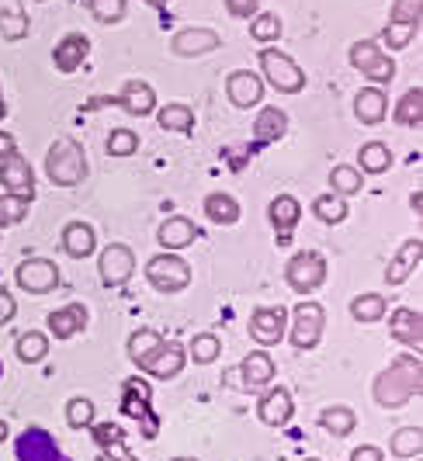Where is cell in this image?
<instances>
[{
	"label": "cell",
	"mask_w": 423,
	"mask_h": 461,
	"mask_svg": "<svg viewBox=\"0 0 423 461\" xmlns=\"http://www.w3.org/2000/svg\"><path fill=\"white\" fill-rule=\"evenodd\" d=\"M385 312H389V302H385V295H378V292L357 295V299L351 302V316L357 323H378Z\"/></svg>",
	"instance_id": "obj_35"
},
{
	"label": "cell",
	"mask_w": 423,
	"mask_h": 461,
	"mask_svg": "<svg viewBox=\"0 0 423 461\" xmlns=\"http://www.w3.org/2000/svg\"><path fill=\"white\" fill-rule=\"evenodd\" d=\"M46 177L56 187H76L87 177V153L70 136H59L46 153Z\"/></svg>",
	"instance_id": "obj_2"
},
{
	"label": "cell",
	"mask_w": 423,
	"mask_h": 461,
	"mask_svg": "<svg viewBox=\"0 0 423 461\" xmlns=\"http://www.w3.org/2000/svg\"><path fill=\"white\" fill-rule=\"evenodd\" d=\"M260 7V0H226V11L233 18H254Z\"/></svg>",
	"instance_id": "obj_48"
},
{
	"label": "cell",
	"mask_w": 423,
	"mask_h": 461,
	"mask_svg": "<svg viewBox=\"0 0 423 461\" xmlns=\"http://www.w3.org/2000/svg\"><path fill=\"white\" fill-rule=\"evenodd\" d=\"M174 461H194V458H174Z\"/></svg>",
	"instance_id": "obj_57"
},
{
	"label": "cell",
	"mask_w": 423,
	"mask_h": 461,
	"mask_svg": "<svg viewBox=\"0 0 423 461\" xmlns=\"http://www.w3.org/2000/svg\"><path fill=\"white\" fill-rule=\"evenodd\" d=\"M205 215L215 226H233V222H239V202L226 191H215L205 198Z\"/></svg>",
	"instance_id": "obj_30"
},
{
	"label": "cell",
	"mask_w": 423,
	"mask_h": 461,
	"mask_svg": "<svg viewBox=\"0 0 423 461\" xmlns=\"http://www.w3.org/2000/svg\"><path fill=\"white\" fill-rule=\"evenodd\" d=\"M250 35L257 39L260 46H267V42L282 39V18H278V14H271V11H260V14H254V22H250Z\"/></svg>",
	"instance_id": "obj_44"
},
{
	"label": "cell",
	"mask_w": 423,
	"mask_h": 461,
	"mask_svg": "<svg viewBox=\"0 0 423 461\" xmlns=\"http://www.w3.org/2000/svg\"><path fill=\"white\" fill-rule=\"evenodd\" d=\"M97 247V232L87 226V222H70L67 230H63V250L73 257V260H84V257H91Z\"/></svg>",
	"instance_id": "obj_29"
},
{
	"label": "cell",
	"mask_w": 423,
	"mask_h": 461,
	"mask_svg": "<svg viewBox=\"0 0 423 461\" xmlns=\"http://www.w3.org/2000/svg\"><path fill=\"white\" fill-rule=\"evenodd\" d=\"M0 187H7L11 194H28V198H35V174H32V163L24 160L18 149L0 160Z\"/></svg>",
	"instance_id": "obj_17"
},
{
	"label": "cell",
	"mask_w": 423,
	"mask_h": 461,
	"mask_svg": "<svg viewBox=\"0 0 423 461\" xmlns=\"http://www.w3.org/2000/svg\"><path fill=\"white\" fill-rule=\"evenodd\" d=\"M392 118H396V125H402V129H420L423 122V91L420 87H410V91L400 97V104H396V112H392Z\"/></svg>",
	"instance_id": "obj_31"
},
{
	"label": "cell",
	"mask_w": 423,
	"mask_h": 461,
	"mask_svg": "<svg viewBox=\"0 0 423 461\" xmlns=\"http://www.w3.org/2000/svg\"><path fill=\"white\" fill-rule=\"evenodd\" d=\"M7 115V108H4V91H0V118Z\"/></svg>",
	"instance_id": "obj_55"
},
{
	"label": "cell",
	"mask_w": 423,
	"mask_h": 461,
	"mask_svg": "<svg viewBox=\"0 0 423 461\" xmlns=\"http://www.w3.org/2000/svg\"><path fill=\"white\" fill-rule=\"evenodd\" d=\"M320 427L327 430L329 438H347L354 427H357V416L347 406H329V410L320 413Z\"/></svg>",
	"instance_id": "obj_33"
},
{
	"label": "cell",
	"mask_w": 423,
	"mask_h": 461,
	"mask_svg": "<svg viewBox=\"0 0 423 461\" xmlns=\"http://www.w3.org/2000/svg\"><path fill=\"white\" fill-rule=\"evenodd\" d=\"M146 281L157 288V292H164V295H177V292H184L191 285V264L184 257L164 254L149 257V264H146Z\"/></svg>",
	"instance_id": "obj_3"
},
{
	"label": "cell",
	"mask_w": 423,
	"mask_h": 461,
	"mask_svg": "<svg viewBox=\"0 0 423 461\" xmlns=\"http://www.w3.org/2000/svg\"><path fill=\"white\" fill-rule=\"evenodd\" d=\"M420 4L423 0H396L392 4V14H389V24H385V46L389 49L410 46V39L420 28Z\"/></svg>",
	"instance_id": "obj_10"
},
{
	"label": "cell",
	"mask_w": 423,
	"mask_h": 461,
	"mask_svg": "<svg viewBox=\"0 0 423 461\" xmlns=\"http://www.w3.org/2000/svg\"><path fill=\"white\" fill-rule=\"evenodd\" d=\"M354 115L361 125H378L389 115V97L382 87H361L357 97H354Z\"/></svg>",
	"instance_id": "obj_26"
},
{
	"label": "cell",
	"mask_w": 423,
	"mask_h": 461,
	"mask_svg": "<svg viewBox=\"0 0 423 461\" xmlns=\"http://www.w3.org/2000/svg\"><path fill=\"white\" fill-rule=\"evenodd\" d=\"M28 212H32V198H28V194H11V191L0 194V230L24 222Z\"/></svg>",
	"instance_id": "obj_36"
},
{
	"label": "cell",
	"mask_w": 423,
	"mask_h": 461,
	"mask_svg": "<svg viewBox=\"0 0 423 461\" xmlns=\"http://www.w3.org/2000/svg\"><path fill=\"white\" fill-rule=\"evenodd\" d=\"M0 378H4V361H0Z\"/></svg>",
	"instance_id": "obj_56"
},
{
	"label": "cell",
	"mask_w": 423,
	"mask_h": 461,
	"mask_svg": "<svg viewBox=\"0 0 423 461\" xmlns=\"http://www.w3.org/2000/svg\"><path fill=\"white\" fill-rule=\"evenodd\" d=\"M136 149H140V136L132 129H112V136H108V153L112 157H132Z\"/></svg>",
	"instance_id": "obj_46"
},
{
	"label": "cell",
	"mask_w": 423,
	"mask_h": 461,
	"mask_svg": "<svg viewBox=\"0 0 423 461\" xmlns=\"http://www.w3.org/2000/svg\"><path fill=\"white\" fill-rule=\"evenodd\" d=\"M417 461H423V458H417Z\"/></svg>",
	"instance_id": "obj_59"
},
{
	"label": "cell",
	"mask_w": 423,
	"mask_h": 461,
	"mask_svg": "<svg viewBox=\"0 0 423 461\" xmlns=\"http://www.w3.org/2000/svg\"><path fill=\"white\" fill-rule=\"evenodd\" d=\"M420 354H400L396 361H389V368L378 371L372 395L382 410H400L410 399H420L423 378H420Z\"/></svg>",
	"instance_id": "obj_1"
},
{
	"label": "cell",
	"mask_w": 423,
	"mask_h": 461,
	"mask_svg": "<svg viewBox=\"0 0 423 461\" xmlns=\"http://www.w3.org/2000/svg\"><path fill=\"white\" fill-rule=\"evenodd\" d=\"M146 4H149V7H166L170 0H146Z\"/></svg>",
	"instance_id": "obj_54"
},
{
	"label": "cell",
	"mask_w": 423,
	"mask_h": 461,
	"mask_svg": "<svg viewBox=\"0 0 423 461\" xmlns=\"http://www.w3.org/2000/svg\"><path fill=\"white\" fill-rule=\"evenodd\" d=\"M351 461H385V455H382V447H375V444H361V447L351 451Z\"/></svg>",
	"instance_id": "obj_50"
},
{
	"label": "cell",
	"mask_w": 423,
	"mask_h": 461,
	"mask_svg": "<svg viewBox=\"0 0 423 461\" xmlns=\"http://www.w3.org/2000/svg\"><path fill=\"white\" fill-rule=\"evenodd\" d=\"M108 104L125 108L129 115H149V112H157V91L146 80H129L118 94H97V97H91L87 101V112L108 108Z\"/></svg>",
	"instance_id": "obj_4"
},
{
	"label": "cell",
	"mask_w": 423,
	"mask_h": 461,
	"mask_svg": "<svg viewBox=\"0 0 423 461\" xmlns=\"http://www.w3.org/2000/svg\"><path fill=\"white\" fill-rule=\"evenodd\" d=\"M14 295L7 292V288H0V326H7L11 320H14Z\"/></svg>",
	"instance_id": "obj_49"
},
{
	"label": "cell",
	"mask_w": 423,
	"mask_h": 461,
	"mask_svg": "<svg viewBox=\"0 0 423 461\" xmlns=\"http://www.w3.org/2000/svg\"><path fill=\"white\" fill-rule=\"evenodd\" d=\"M284 330H288V312L282 305H260L250 312V337L264 347L282 344Z\"/></svg>",
	"instance_id": "obj_14"
},
{
	"label": "cell",
	"mask_w": 423,
	"mask_h": 461,
	"mask_svg": "<svg viewBox=\"0 0 423 461\" xmlns=\"http://www.w3.org/2000/svg\"><path fill=\"white\" fill-rule=\"evenodd\" d=\"M4 440H7V423L0 420V444H4Z\"/></svg>",
	"instance_id": "obj_53"
},
{
	"label": "cell",
	"mask_w": 423,
	"mask_h": 461,
	"mask_svg": "<svg viewBox=\"0 0 423 461\" xmlns=\"http://www.w3.org/2000/svg\"><path fill=\"white\" fill-rule=\"evenodd\" d=\"M14 281L28 295H49V292L59 288V267L52 260H46V257H28V260L18 264Z\"/></svg>",
	"instance_id": "obj_8"
},
{
	"label": "cell",
	"mask_w": 423,
	"mask_h": 461,
	"mask_svg": "<svg viewBox=\"0 0 423 461\" xmlns=\"http://www.w3.org/2000/svg\"><path fill=\"white\" fill-rule=\"evenodd\" d=\"M14 149H18L14 136H11V132H0V160H4L7 153H14Z\"/></svg>",
	"instance_id": "obj_51"
},
{
	"label": "cell",
	"mask_w": 423,
	"mask_h": 461,
	"mask_svg": "<svg viewBox=\"0 0 423 461\" xmlns=\"http://www.w3.org/2000/svg\"><path fill=\"white\" fill-rule=\"evenodd\" d=\"M226 94L236 108H257L260 97H264V80L250 69H236L226 80Z\"/></svg>",
	"instance_id": "obj_21"
},
{
	"label": "cell",
	"mask_w": 423,
	"mask_h": 461,
	"mask_svg": "<svg viewBox=\"0 0 423 461\" xmlns=\"http://www.w3.org/2000/svg\"><path fill=\"white\" fill-rule=\"evenodd\" d=\"M357 160H361V170H364V174H385L389 163H392V153H389L385 142H364V146L357 149Z\"/></svg>",
	"instance_id": "obj_37"
},
{
	"label": "cell",
	"mask_w": 423,
	"mask_h": 461,
	"mask_svg": "<svg viewBox=\"0 0 423 461\" xmlns=\"http://www.w3.org/2000/svg\"><path fill=\"white\" fill-rule=\"evenodd\" d=\"M157 122H160V129L164 132H194V112H191L188 104H166L157 112Z\"/></svg>",
	"instance_id": "obj_34"
},
{
	"label": "cell",
	"mask_w": 423,
	"mask_h": 461,
	"mask_svg": "<svg viewBox=\"0 0 423 461\" xmlns=\"http://www.w3.org/2000/svg\"><path fill=\"white\" fill-rule=\"evenodd\" d=\"M122 393H125V413L132 416H142V438L153 440L157 438V430H160V420L149 413V385L142 382V378H125L122 382Z\"/></svg>",
	"instance_id": "obj_15"
},
{
	"label": "cell",
	"mask_w": 423,
	"mask_h": 461,
	"mask_svg": "<svg viewBox=\"0 0 423 461\" xmlns=\"http://www.w3.org/2000/svg\"><path fill=\"white\" fill-rule=\"evenodd\" d=\"M97 271H101V281L108 288H122V285H129V277L136 275V254L125 243H108L101 250Z\"/></svg>",
	"instance_id": "obj_12"
},
{
	"label": "cell",
	"mask_w": 423,
	"mask_h": 461,
	"mask_svg": "<svg viewBox=\"0 0 423 461\" xmlns=\"http://www.w3.org/2000/svg\"><path fill=\"white\" fill-rule=\"evenodd\" d=\"M87 7L101 24H118L125 18V0H87Z\"/></svg>",
	"instance_id": "obj_47"
},
{
	"label": "cell",
	"mask_w": 423,
	"mask_h": 461,
	"mask_svg": "<svg viewBox=\"0 0 423 461\" xmlns=\"http://www.w3.org/2000/svg\"><path fill=\"white\" fill-rule=\"evenodd\" d=\"M389 333H392V340L402 344L406 350H417L420 354V344H423V316L417 309H396L392 316H389Z\"/></svg>",
	"instance_id": "obj_20"
},
{
	"label": "cell",
	"mask_w": 423,
	"mask_h": 461,
	"mask_svg": "<svg viewBox=\"0 0 423 461\" xmlns=\"http://www.w3.org/2000/svg\"><path fill=\"white\" fill-rule=\"evenodd\" d=\"M312 212H316V219L320 222H327V226H337V222H344L347 219V202L340 198V194H320L316 202H312Z\"/></svg>",
	"instance_id": "obj_39"
},
{
	"label": "cell",
	"mask_w": 423,
	"mask_h": 461,
	"mask_svg": "<svg viewBox=\"0 0 423 461\" xmlns=\"http://www.w3.org/2000/svg\"><path fill=\"white\" fill-rule=\"evenodd\" d=\"M323 326H327L323 305H320V302H299L295 312H292V347H295V350H312V347H320Z\"/></svg>",
	"instance_id": "obj_7"
},
{
	"label": "cell",
	"mask_w": 423,
	"mask_h": 461,
	"mask_svg": "<svg viewBox=\"0 0 423 461\" xmlns=\"http://www.w3.org/2000/svg\"><path fill=\"white\" fill-rule=\"evenodd\" d=\"M306 461H320V458H306Z\"/></svg>",
	"instance_id": "obj_58"
},
{
	"label": "cell",
	"mask_w": 423,
	"mask_h": 461,
	"mask_svg": "<svg viewBox=\"0 0 423 461\" xmlns=\"http://www.w3.org/2000/svg\"><path fill=\"white\" fill-rule=\"evenodd\" d=\"M160 344H164V337H160L157 330H149V326L136 330V333L129 337V357H132V365H140L142 357H149Z\"/></svg>",
	"instance_id": "obj_42"
},
{
	"label": "cell",
	"mask_w": 423,
	"mask_h": 461,
	"mask_svg": "<svg viewBox=\"0 0 423 461\" xmlns=\"http://www.w3.org/2000/svg\"><path fill=\"white\" fill-rule=\"evenodd\" d=\"M222 46V39L212 32V28H181L174 39H170V52L174 56H205V52H215V49Z\"/></svg>",
	"instance_id": "obj_19"
},
{
	"label": "cell",
	"mask_w": 423,
	"mask_h": 461,
	"mask_svg": "<svg viewBox=\"0 0 423 461\" xmlns=\"http://www.w3.org/2000/svg\"><path fill=\"white\" fill-rule=\"evenodd\" d=\"M392 455L396 458H420V447H423V434L420 427H400L396 434H392Z\"/></svg>",
	"instance_id": "obj_41"
},
{
	"label": "cell",
	"mask_w": 423,
	"mask_h": 461,
	"mask_svg": "<svg viewBox=\"0 0 423 461\" xmlns=\"http://www.w3.org/2000/svg\"><path fill=\"white\" fill-rule=\"evenodd\" d=\"M28 35V14L24 11H0V39L22 42Z\"/></svg>",
	"instance_id": "obj_45"
},
{
	"label": "cell",
	"mask_w": 423,
	"mask_h": 461,
	"mask_svg": "<svg viewBox=\"0 0 423 461\" xmlns=\"http://www.w3.org/2000/svg\"><path fill=\"white\" fill-rule=\"evenodd\" d=\"M219 354H222V340H219L215 333H198L188 347V357L194 365H212Z\"/></svg>",
	"instance_id": "obj_43"
},
{
	"label": "cell",
	"mask_w": 423,
	"mask_h": 461,
	"mask_svg": "<svg viewBox=\"0 0 423 461\" xmlns=\"http://www.w3.org/2000/svg\"><path fill=\"white\" fill-rule=\"evenodd\" d=\"M87 52H91V39H87V35H80V32H73V35H67V39L56 46L52 63H56L59 73H73L76 67H84Z\"/></svg>",
	"instance_id": "obj_28"
},
{
	"label": "cell",
	"mask_w": 423,
	"mask_h": 461,
	"mask_svg": "<svg viewBox=\"0 0 423 461\" xmlns=\"http://www.w3.org/2000/svg\"><path fill=\"white\" fill-rule=\"evenodd\" d=\"M329 185H333V194H340V198H351V194H361V187H364V177H361V170H354L347 163H340V167H333V174H329Z\"/></svg>",
	"instance_id": "obj_38"
},
{
	"label": "cell",
	"mask_w": 423,
	"mask_h": 461,
	"mask_svg": "<svg viewBox=\"0 0 423 461\" xmlns=\"http://www.w3.org/2000/svg\"><path fill=\"white\" fill-rule=\"evenodd\" d=\"M257 416L264 427H288L292 416H295V399L288 389H267V393L257 399Z\"/></svg>",
	"instance_id": "obj_18"
},
{
	"label": "cell",
	"mask_w": 423,
	"mask_h": 461,
	"mask_svg": "<svg viewBox=\"0 0 423 461\" xmlns=\"http://www.w3.org/2000/svg\"><path fill=\"white\" fill-rule=\"evenodd\" d=\"M267 219H271V226H274V240H278V247H288V243H292V236H295L299 219H302V205H299V198H295V194H278V198L267 205Z\"/></svg>",
	"instance_id": "obj_16"
},
{
	"label": "cell",
	"mask_w": 423,
	"mask_h": 461,
	"mask_svg": "<svg viewBox=\"0 0 423 461\" xmlns=\"http://www.w3.org/2000/svg\"><path fill=\"white\" fill-rule=\"evenodd\" d=\"M260 69H264V80L278 94H299L306 87L302 67H295V59L278 52V49H264L260 52Z\"/></svg>",
	"instance_id": "obj_6"
},
{
	"label": "cell",
	"mask_w": 423,
	"mask_h": 461,
	"mask_svg": "<svg viewBox=\"0 0 423 461\" xmlns=\"http://www.w3.org/2000/svg\"><path fill=\"white\" fill-rule=\"evenodd\" d=\"M46 326L56 340H70L80 330H87V309H84L80 302H70V305H63V309H52L46 316Z\"/></svg>",
	"instance_id": "obj_22"
},
{
	"label": "cell",
	"mask_w": 423,
	"mask_h": 461,
	"mask_svg": "<svg viewBox=\"0 0 423 461\" xmlns=\"http://www.w3.org/2000/svg\"><path fill=\"white\" fill-rule=\"evenodd\" d=\"M198 236H202V230H198L191 219H184V215H170L164 226H160V232H157L160 247H164V250H170V254H177V250L191 247Z\"/></svg>",
	"instance_id": "obj_25"
},
{
	"label": "cell",
	"mask_w": 423,
	"mask_h": 461,
	"mask_svg": "<svg viewBox=\"0 0 423 461\" xmlns=\"http://www.w3.org/2000/svg\"><path fill=\"white\" fill-rule=\"evenodd\" d=\"M97 420V406L94 399H87V395H76L67 402V423H70L73 430H87V427H94Z\"/></svg>",
	"instance_id": "obj_40"
},
{
	"label": "cell",
	"mask_w": 423,
	"mask_h": 461,
	"mask_svg": "<svg viewBox=\"0 0 423 461\" xmlns=\"http://www.w3.org/2000/svg\"><path fill=\"white\" fill-rule=\"evenodd\" d=\"M188 365V350L181 344H160L149 357H142L136 368L146 371L149 378H160V382H170V378H177L181 371Z\"/></svg>",
	"instance_id": "obj_13"
},
{
	"label": "cell",
	"mask_w": 423,
	"mask_h": 461,
	"mask_svg": "<svg viewBox=\"0 0 423 461\" xmlns=\"http://www.w3.org/2000/svg\"><path fill=\"white\" fill-rule=\"evenodd\" d=\"M420 257H423L420 236H417V240H406L400 247V254H396V260H389V267H385V285H389V288H400L402 281L420 267Z\"/></svg>",
	"instance_id": "obj_24"
},
{
	"label": "cell",
	"mask_w": 423,
	"mask_h": 461,
	"mask_svg": "<svg viewBox=\"0 0 423 461\" xmlns=\"http://www.w3.org/2000/svg\"><path fill=\"white\" fill-rule=\"evenodd\" d=\"M351 67L361 73V77H368V80H375V84H389L392 77H396V63L375 46V42H354L351 46Z\"/></svg>",
	"instance_id": "obj_11"
},
{
	"label": "cell",
	"mask_w": 423,
	"mask_h": 461,
	"mask_svg": "<svg viewBox=\"0 0 423 461\" xmlns=\"http://www.w3.org/2000/svg\"><path fill=\"white\" fill-rule=\"evenodd\" d=\"M14 350H18V361H22V365H39V361L49 357V337L42 330H28V333L18 337Z\"/></svg>",
	"instance_id": "obj_32"
},
{
	"label": "cell",
	"mask_w": 423,
	"mask_h": 461,
	"mask_svg": "<svg viewBox=\"0 0 423 461\" xmlns=\"http://www.w3.org/2000/svg\"><path fill=\"white\" fill-rule=\"evenodd\" d=\"M288 132V115L282 108H260L257 122H254V142H250V153L267 146V142H278Z\"/></svg>",
	"instance_id": "obj_27"
},
{
	"label": "cell",
	"mask_w": 423,
	"mask_h": 461,
	"mask_svg": "<svg viewBox=\"0 0 423 461\" xmlns=\"http://www.w3.org/2000/svg\"><path fill=\"white\" fill-rule=\"evenodd\" d=\"M14 455L18 461H70L46 427H24L14 440Z\"/></svg>",
	"instance_id": "obj_9"
},
{
	"label": "cell",
	"mask_w": 423,
	"mask_h": 461,
	"mask_svg": "<svg viewBox=\"0 0 423 461\" xmlns=\"http://www.w3.org/2000/svg\"><path fill=\"white\" fill-rule=\"evenodd\" d=\"M410 205H413V212H417V219H420V212H423V191H413Z\"/></svg>",
	"instance_id": "obj_52"
},
{
	"label": "cell",
	"mask_w": 423,
	"mask_h": 461,
	"mask_svg": "<svg viewBox=\"0 0 423 461\" xmlns=\"http://www.w3.org/2000/svg\"><path fill=\"white\" fill-rule=\"evenodd\" d=\"M284 281H288V288L299 292V295L320 292L323 281H327V257L316 254V250L295 254L292 260H288V267H284Z\"/></svg>",
	"instance_id": "obj_5"
},
{
	"label": "cell",
	"mask_w": 423,
	"mask_h": 461,
	"mask_svg": "<svg viewBox=\"0 0 423 461\" xmlns=\"http://www.w3.org/2000/svg\"><path fill=\"white\" fill-rule=\"evenodd\" d=\"M239 382H243V389H250V393L267 389V385L274 382V361H271V354H267V350H250V354L243 357V365H239Z\"/></svg>",
	"instance_id": "obj_23"
}]
</instances>
